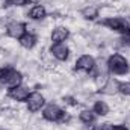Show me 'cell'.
<instances>
[{
    "label": "cell",
    "mask_w": 130,
    "mask_h": 130,
    "mask_svg": "<svg viewBox=\"0 0 130 130\" xmlns=\"http://www.w3.org/2000/svg\"><path fill=\"white\" fill-rule=\"evenodd\" d=\"M106 65H107V71L113 76H126L130 71V65L127 58H124L120 53H112L107 58Z\"/></svg>",
    "instance_id": "cell-1"
},
{
    "label": "cell",
    "mask_w": 130,
    "mask_h": 130,
    "mask_svg": "<svg viewBox=\"0 0 130 130\" xmlns=\"http://www.w3.org/2000/svg\"><path fill=\"white\" fill-rule=\"evenodd\" d=\"M98 24L109 30L121 33V35L130 30V21L123 17H107V18H103L101 21H98Z\"/></svg>",
    "instance_id": "cell-2"
},
{
    "label": "cell",
    "mask_w": 130,
    "mask_h": 130,
    "mask_svg": "<svg viewBox=\"0 0 130 130\" xmlns=\"http://www.w3.org/2000/svg\"><path fill=\"white\" fill-rule=\"evenodd\" d=\"M42 118L48 123H65L67 112L56 103H48L42 107Z\"/></svg>",
    "instance_id": "cell-3"
},
{
    "label": "cell",
    "mask_w": 130,
    "mask_h": 130,
    "mask_svg": "<svg viewBox=\"0 0 130 130\" xmlns=\"http://www.w3.org/2000/svg\"><path fill=\"white\" fill-rule=\"evenodd\" d=\"M26 106H27V110L30 113H36L45 106V97L41 92H38V91L30 92V95L26 100Z\"/></svg>",
    "instance_id": "cell-4"
},
{
    "label": "cell",
    "mask_w": 130,
    "mask_h": 130,
    "mask_svg": "<svg viewBox=\"0 0 130 130\" xmlns=\"http://www.w3.org/2000/svg\"><path fill=\"white\" fill-rule=\"evenodd\" d=\"M95 64H97V61L94 59V56H91V55H82V56L76 61L74 70H76V71H82V73L91 74L92 70L95 68Z\"/></svg>",
    "instance_id": "cell-5"
},
{
    "label": "cell",
    "mask_w": 130,
    "mask_h": 130,
    "mask_svg": "<svg viewBox=\"0 0 130 130\" xmlns=\"http://www.w3.org/2000/svg\"><path fill=\"white\" fill-rule=\"evenodd\" d=\"M5 32L12 39H20L24 33L27 32V26L21 21H9L5 27Z\"/></svg>",
    "instance_id": "cell-6"
},
{
    "label": "cell",
    "mask_w": 130,
    "mask_h": 130,
    "mask_svg": "<svg viewBox=\"0 0 130 130\" xmlns=\"http://www.w3.org/2000/svg\"><path fill=\"white\" fill-rule=\"evenodd\" d=\"M29 95H30V89L27 86H24L23 83L18 85V86H14V88H9L8 89V97L12 98L14 101H18V103L26 101Z\"/></svg>",
    "instance_id": "cell-7"
},
{
    "label": "cell",
    "mask_w": 130,
    "mask_h": 130,
    "mask_svg": "<svg viewBox=\"0 0 130 130\" xmlns=\"http://www.w3.org/2000/svg\"><path fill=\"white\" fill-rule=\"evenodd\" d=\"M50 55L56 59V61H61L65 62L68 58H70V48L65 42H58V44H52L50 45Z\"/></svg>",
    "instance_id": "cell-8"
},
{
    "label": "cell",
    "mask_w": 130,
    "mask_h": 130,
    "mask_svg": "<svg viewBox=\"0 0 130 130\" xmlns=\"http://www.w3.org/2000/svg\"><path fill=\"white\" fill-rule=\"evenodd\" d=\"M68 38H70V30H68L65 26H58V27H55V29L52 30V35H50L52 44L65 42Z\"/></svg>",
    "instance_id": "cell-9"
},
{
    "label": "cell",
    "mask_w": 130,
    "mask_h": 130,
    "mask_svg": "<svg viewBox=\"0 0 130 130\" xmlns=\"http://www.w3.org/2000/svg\"><path fill=\"white\" fill-rule=\"evenodd\" d=\"M118 86H120V82L112 79V77H109L106 80V83L101 88H98V92L103 94V95H115L118 92Z\"/></svg>",
    "instance_id": "cell-10"
},
{
    "label": "cell",
    "mask_w": 130,
    "mask_h": 130,
    "mask_svg": "<svg viewBox=\"0 0 130 130\" xmlns=\"http://www.w3.org/2000/svg\"><path fill=\"white\" fill-rule=\"evenodd\" d=\"M27 17L33 21H41L47 17V9L42 5H33L27 12Z\"/></svg>",
    "instance_id": "cell-11"
},
{
    "label": "cell",
    "mask_w": 130,
    "mask_h": 130,
    "mask_svg": "<svg viewBox=\"0 0 130 130\" xmlns=\"http://www.w3.org/2000/svg\"><path fill=\"white\" fill-rule=\"evenodd\" d=\"M18 42H20V45H21L23 48L32 50L33 47L36 45V42H38V38H36V35L33 32H26L20 39H18Z\"/></svg>",
    "instance_id": "cell-12"
},
{
    "label": "cell",
    "mask_w": 130,
    "mask_h": 130,
    "mask_svg": "<svg viewBox=\"0 0 130 130\" xmlns=\"http://www.w3.org/2000/svg\"><path fill=\"white\" fill-rule=\"evenodd\" d=\"M80 15H82L85 20L94 21V20H97V17L100 15V8L95 6V5H88V6H85V8L80 11Z\"/></svg>",
    "instance_id": "cell-13"
},
{
    "label": "cell",
    "mask_w": 130,
    "mask_h": 130,
    "mask_svg": "<svg viewBox=\"0 0 130 130\" xmlns=\"http://www.w3.org/2000/svg\"><path fill=\"white\" fill-rule=\"evenodd\" d=\"M95 118H97V115L94 113L92 109H83L79 113V121L85 126H92L95 123Z\"/></svg>",
    "instance_id": "cell-14"
},
{
    "label": "cell",
    "mask_w": 130,
    "mask_h": 130,
    "mask_svg": "<svg viewBox=\"0 0 130 130\" xmlns=\"http://www.w3.org/2000/svg\"><path fill=\"white\" fill-rule=\"evenodd\" d=\"M92 110H94V113H95L97 117H106V115H109L110 107H109V104H107L106 101H103V100H95V101H94V106H92Z\"/></svg>",
    "instance_id": "cell-15"
},
{
    "label": "cell",
    "mask_w": 130,
    "mask_h": 130,
    "mask_svg": "<svg viewBox=\"0 0 130 130\" xmlns=\"http://www.w3.org/2000/svg\"><path fill=\"white\" fill-rule=\"evenodd\" d=\"M21 83H23V74H21V71H18L17 68H14L12 73H11V76H9V79L6 80L5 86H8V88H14V86L21 85Z\"/></svg>",
    "instance_id": "cell-16"
},
{
    "label": "cell",
    "mask_w": 130,
    "mask_h": 130,
    "mask_svg": "<svg viewBox=\"0 0 130 130\" xmlns=\"http://www.w3.org/2000/svg\"><path fill=\"white\" fill-rule=\"evenodd\" d=\"M12 70H14V67H11V65L0 67V85H5V83H6V80L9 79Z\"/></svg>",
    "instance_id": "cell-17"
},
{
    "label": "cell",
    "mask_w": 130,
    "mask_h": 130,
    "mask_svg": "<svg viewBox=\"0 0 130 130\" xmlns=\"http://www.w3.org/2000/svg\"><path fill=\"white\" fill-rule=\"evenodd\" d=\"M118 92L123 94L124 97H130V82H120Z\"/></svg>",
    "instance_id": "cell-18"
},
{
    "label": "cell",
    "mask_w": 130,
    "mask_h": 130,
    "mask_svg": "<svg viewBox=\"0 0 130 130\" xmlns=\"http://www.w3.org/2000/svg\"><path fill=\"white\" fill-rule=\"evenodd\" d=\"M27 3V0H5V6H17V8H21Z\"/></svg>",
    "instance_id": "cell-19"
},
{
    "label": "cell",
    "mask_w": 130,
    "mask_h": 130,
    "mask_svg": "<svg viewBox=\"0 0 130 130\" xmlns=\"http://www.w3.org/2000/svg\"><path fill=\"white\" fill-rule=\"evenodd\" d=\"M62 100H64L65 104H70V106H77V104H79V101L74 97H71V95H67V97H64Z\"/></svg>",
    "instance_id": "cell-20"
},
{
    "label": "cell",
    "mask_w": 130,
    "mask_h": 130,
    "mask_svg": "<svg viewBox=\"0 0 130 130\" xmlns=\"http://www.w3.org/2000/svg\"><path fill=\"white\" fill-rule=\"evenodd\" d=\"M110 130H129V127L124 126V124H113Z\"/></svg>",
    "instance_id": "cell-21"
},
{
    "label": "cell",
    "mask_w": 130,
    "mask_h": 130,
    "mask_svg": "<svg viewBox=\"0 0 130 130\" xmlns=\"http://www.w3.org/2000/svg\"><path fill=\"white\" fill-rule=\"evenodd\" d=\"M110 129H112V124H109V123H104L98 127V130H110Z\"/></svg>",
    "instance_id": "cell-22"
},
{
    "label": "cell",
    "mask_w": 130,
    "mask_h": 130,
    "mask_svg": "<svg viewBox=\"0 0 130 130\" xmlns=\"http://www.w3.org/2000/svg\"><path fill=\"white\" fill-rule=\"evenodd\" d=\"M39 0H27V3H33V5H38Z\"/></svg>",
    "instance_id": "cell-23"
},
{
    "label": "cell",
    "mask_w": 130,
    "mask_h": 130,
    "mask_svg": "<svg viewBox=\"0 0 130 130\" xmlns=\"http://www.w3.org/2000/svg\"><path fill=\"white\" fill-rule=\"evenodd\" d=\"M0 130H5V129H0Z\"/></svg>",
    "instance_id": "cell-24"
}]
</instances>
